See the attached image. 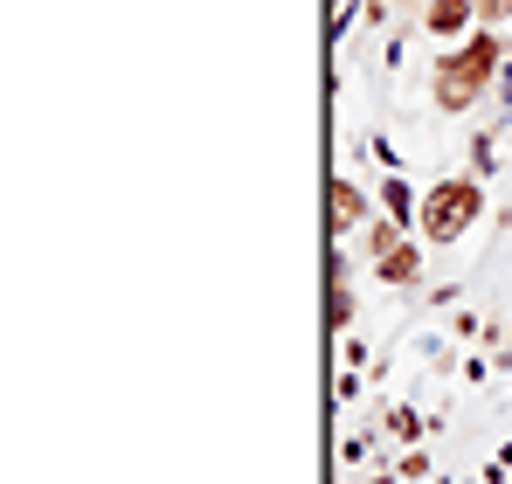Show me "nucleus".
Wrapping results in <instances>:
<instances>
[{"label": "nucleus", "instance_id": "6", "mask_svg": "<svg viewBox=\"0 0 512 484\" xmlns=\"http://www.w3.org/2000/svg\"><path fill=\"white\" fill-rule=\"evenodd\" d=\"M395 229H388V222H381V229H367V256H374V263H381V256H388V249H395Z\"/></svg>", "mask_w": 512, "mask_h": 484}, {"label": "nucleus", "instance_id": "4", "mask_svg": "<svg viewBox=\"0 0 512 484\" xmlns=\"http://www.w3.org/2000/svg\"><path fill=\"white\" fill-rule=\"evenodd\" d=\"M326 222H333V229H353V222H360V187H346V180L326 187Z\"/></svg>", "mask_w": 512, "mask_h": 484}, {"label": "nucleus", "instance_id": "5", "mask_svg": "<svg viewBox=\"0 0 512 484\" xmlns=\"http://www.w3.org/2000/svg\"><path fill=\"white\" fill-rule=\"evenodd\" d=\"M374 270H381V284H416V242H395Z\"/></svg>", "mask_w": 512, "mask_h": 484}, {"label": "nucleus", "instance_id": "7", "mask_svg": "<svg viewBox=\"0 0 512 484\" xmlns=\"http://www.w3.org/2000/svg\"><path fill=\"white\" fill-rule=\"evenodd\" d=\"M478 21H512V0H471Z\"/></svg>", "mask_w": 512, "mask_h": 484}, {"label": "nucleus", "instance_id": "1", "mask_svg": "<svg viewBox=\"0 0 512 484\" xmlns=\"http://www.w3.org/2000/svg\"><path fill=\"white\" fill-rule=\"evenodd\" d=\"M492 70H499V42L492 35H471V49H457V56L436 63V104L443 111H464L471 97L492 90Z\"/></svg>", "mask_w": 512, "mask_h": 484}, {"label": "nucleus", "instance_id": "2", "mask_svg": "<svg viewBox=\"0 0 512 484\" xmlns=\"http://www.w3.org/2000/svg\"><path fill=\"white\" fill-rule=\"evenodd\" d=\"M478 208H485V194H478L471 180H443V187H429V201H423V236H429V242L471 236Z\"/></svg>", "mask_w": 512, "mask_h": 484}, {"label": "nucleus", "instance_id": "3", "mask_svg": "<svg viewBox=\"0 0 512 484\" xmlns=\"http://www.w3.org/2000/svg\"><path fill=\"white\" fill-rule=\"evenodd\" d=\"M429 35H464L471 28V0H429Z\"/></svg>", "mask_w": 512, "mask_h": 484}]
</instances>
